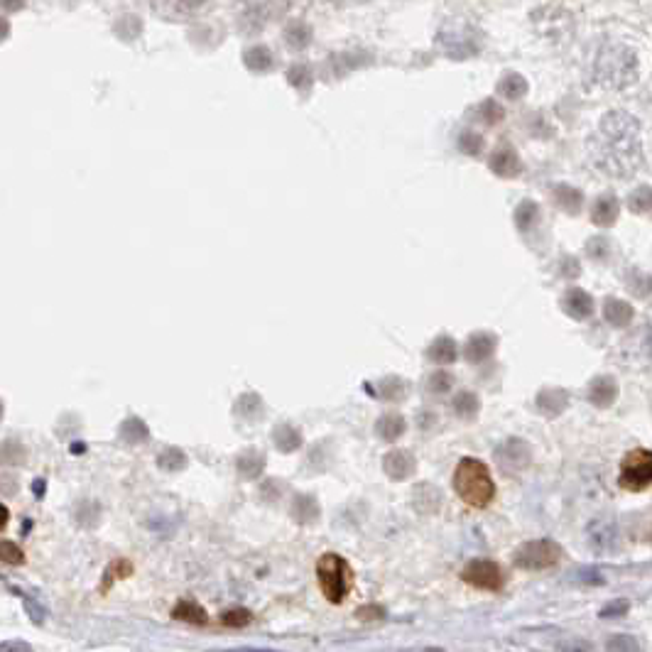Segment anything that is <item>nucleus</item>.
<instances>
[{
  "label": "nucleus",
  "mask_w": 652,
  "mask_h": 652,
  "mask_svg": "<svg viewBox=\"0 0 652 652\" xmlns=\"http://www.w3.org/2000/svg\"><path fill=\"white\" fill-rule=\"evenodd\" d=\"M599 160L613 175H630L640 162V130L626 113H608L599 133Z\"/></svg>",
  "instance_id": "f257e3e1"
},
{
  "label": "nucleus",
  "mask_w": 652,
  "mask_h": 652,
  "mask_svg": "<svg viewBox=\"0 0 652 652\" xmlns=\"http://www.w3.org/2000/svg\"><path fill=\"white\" fill-rule=\"evenodd\" d=\"M454 491L466 505L486 508L496 498V483H493L491 471L483 461L464 456L454 471Z\"/></svg>",
  "instance_id": "f03ea898"
},
{
  "label": "nucleus",
  "mask_w": 652,
  "mask_h": 652,
  "mask_svg": "<svg viewBox=\"0 0 652 652\" xmlns=\"http://www.w3.org/2000/svg\"><path fill=\"white\" fill-rule=\"evenodd\" d=\"M319 589L331 603H344L353 589V569L341 554L326 552L317 562Z\"/></svg>",
  "instance_id": "7ed1b4c3"
},
{
  "label": "nucleus",
  "mask_w": 652,
  "mask_h": 652,
  "mask_svg": "<svg viewBox=\"0 0 652 652\" xmlns=\"http://www.w3.org/2000/svg\"><path fill=\"white\" fill-rule=\"evenodd\" d=\"M562 557V547L554 540H530L515 550L513 562L515 567L525 569V572H542V569L557 567Z\"/></svg>",
  "instance_id": "20e7f679"
},
{
  "label": "nucleus",
  "mask_w": 652,
  "mask_h": 652,
  "mask_svg": "<svg viewBox=\"0 0 652 652\" xmlns=\"http://www.w3.org/2000/svg\"><path fill=\"white\" fill-rule=\"evenodd\" d=\"M623 491L638 493L652 486V452L650 449H633L623 456L621 476H618Z\"/></svg>",
  "instance_id": "39448f33"
},
{
  "label": "nucleus",
  "mask_w": 652,
  "mask_h": 652,
  "mask_svg": "<svg viewBox=\"0 0 652 652\" xmlns=\"http://www.w3.org/2000/svg\"><path fill=\"white\" fill-rule=\"evenodd\" d=\"M461 579L469 586H476V589L483 591H501L505 584L503 569L496 562H491V559H474V562H469L464 567V572H461Z\"/></svg>",
  "instance_id": "423d86ee"
},
{
  "label": "nucleus",
  "mask_w": 652,
  "mask_h": 652,
  "mask_svg": "<svg viewBox=\"0 0 652 652\" xmlns=\"http://www.w3.org/2000/svg\"><path fill=\"white\" fill-rule=\"evenodd\" d=\"M496 461L505 476L520 474V471H525L532 461L530 444L523 442V439H518V437L508 439V442H503L501 447L496 449Z\"/></svg>",
  "instance_id": "0eeeda50"
},
{
  "label": "nucleus",
  "mask_w": 652,
  "mask_h": 652,
  "mask_svg": "<svg viewBox=\"0 0 652 652\" xmlns=\"http://www.w3.org/2000/svg\"><path fill=\"white\" fill-rule=\"evenodd\" d=\"M206 5V0H150V8L157 18L167 23H184L197 15Z\"/></svg>",
  "instance_id": "6e6552de"
},
{
  "label": "nucleus",
  "mask_w": 652,
  "mask_h": 652,
  "mask_svg": "<svg viewBox=\"0 0 652 652\" xmlns=\"http://www.w3.org/2000/svg\"><path fill=\"white\" fill-rule=\"evenodd\" d=\"M562 309L567 317L577 319V322H586L594 317V297L589 292L579 290V287H569L562 295Z\"/></svg>",
  "instance_id": "1a4fd4ad"
},
{
  "label": "nucleus",
  "mask_w": 652,
  "mask_h": 652,
  "mask_svg": "<svg viewBox=\"0 0 652 652\" xmlns=\"http://www.w3.org/2000/svg\"><path fill=\"white\" fill-rule=\"evenodd\" d=\"M488 167H491L493 175H498L503 179H513L523 172V162H520L518 152L510 148L508 143H503L501 148L493 152L491 160H488Z\"/></svg>",
  "instance_id": "9d476101"
},
{
  "label": "nucleus",
  "mask_w": 652,
  "mask_h": 652,
  "mask_svg": "<svg viewBox=\"0 0 652 652\" xmlns=\"http://www.w3.org/2000/svg\"><path fill=\"white\" fill-rule=\"evenodd\" d=\"M498 349V336L491 334V331H478V334H471L469 341L464 346V358L469 363H483L493 356Z\"/></svg>",
  "instance_id": "9b49d317"
},
{
  "label": "nucleus",
  "mask_w": 652,
  "mask_h": 652,
  "mask_svg": "<svg viewBox=\"0 0 652 652\" xmlns=\"http://www.w3.org/2000/svg\"><path fill=\"white\" fill-rule=\"evenodd\" d=\"M383 469L393 481H407V478L415 476L417 461L407 449H395V452L385 454Z\"/></svg>",
  "instance_id": "f8f14e48"
},
{
  "label": "nucleus",
  "mask_w": 652,
  "mask_h": 652,
  "mask_svg": "<svg viewBox=\"0 0 652 652\" xmlns=\"http://www.w3.org/2000/svg\"><path fill=\"white\" fill-rule=\"evenodd\" d=\"M589 402L594 407H601V410H606V407H611L613 402L618 398V383L613 376H599L591 380L589 385Z\"/></svg>",
  "instance_id": "ddd939ff"
},
{
  "label": "nucleus",
  "mask_w": 652,
  "mask_h": 652,
  "mask_svg": "<svg viewBox=\"0 0 652 652\" xmlns=\"http://www.w3.org/2000/svg\"><path fill=\"white\" fill-rule=\"evenodd\" d=\"M618 214H621V204H618L616 194H603L594 201V209H591V221L594 226L599 228H608L616 224Z\"/></svg>",
  "instance_id": "4468645a"
},
{
  "label": "nucleus",
  "mask_w": 652,
  "mask_h": 652,
  "mask_svg": "<svg viewBox=\"0 0 652 652\" xmlns=\"http://www.w3.org/2000/svg\"><path fill=\"white\" fill-rule=\"evenodd\" d=\"M537 410L545 417H559L569 405V393L562 388H545L537 395Z\"/></svg>",
  "instance_id": "2eb2a0df"
},
{
  "label": "nucleus",
  "mask_w": 652,
  "mask_h": 652,
  "mask_svg": "<svg viewBox=\"0 0 652 652\" xmlns=\"http://www.w3.org/2000/svg\"><path fill=\"white\" fill-rule=\"evenodd\" d=\"M456 356H459V349H456L452 336H437L427 349V361L437 363V366H449L456 361Z\"/></svg>",
  "instance_id": "dca6fc26"
},
{
  "label": "nucleus",
  "mask_w": 652,
  "mask_h": 652,
  "mask_svg": "<svg viewBox=\"0 0 652 652\" xmlns=\"http://www.w3.org/2000/svg\"><path fill=\"white\" fill-rule=\"evenodd\" d=\"M633 307H630L628 302L623 300H606V307H603V317H606V322L611 326H616V329H623V326H628L633 322Z\"/></svg>",
  "instance_id": "f3484780"
},
{
  "label": "nucleus",
  "mask_w": 652,
  "mask_h": 652,
  "mask_svg": "<svg viewBox=\"0 0 652 652\" xmlns=\"http://www.w3.org/2000/svg\"><path fill=\"white\" fill-rule=\"evenodd\" d=\"M552 194H554V201H557L559 209L567 211V214H579V211H581L584 197H581L579 189L569 187V184H557Z\"/></svg>",
  "instance_id": "a211bd4d"
},
{
  "label": "nucleus",
  "mask_w": 652,
  "mask_h": 652,
  "mask_svg": "<svg viewBox=\"0 0 652 652\" xmlns=\"http://www.w3.org/2000/svg\"><path fill=\"white\" fill-rule=\"evenodd\" d=\"M243 62H246V67L255 74L268 72V69H273V64H275L273 54H270L268 47H263V45H255V47H251V50H246V54H243Z\"/></svg>",
  "instance_id": "6ab92c4d"
},
{
  "label": "nucleus",
  "mask_w": 652,
  "mask_h": 652,
  "mask_svg": "<svg viewBox=\"0 0 652 652\" xmlns=\"http://www.w3.org/2000/svg\"><path fill=\"white\" fill-rule=\"evenodd\" d=\"M405 429H407V425H405V417L402 415H385V417H380L378 425H376L378 437L383 439V442H395V439L405 434Z\"/></svg>",
  "instance_id": "aec40b11"
},
{
  "label": "nucleus",
  "mask_w": 652,
  "mask_h": 652,
  "mask_svg": "<svg viewBox=\"0 0 652 652\" xmlns=\"http://www.w3.org/2000/svg\"><path fill=\"white\" fill-rule=\"evenodd\" d=\"M452 407H454L456 417L471 422L478 415V410H481V400H478L476 393H469V390H464V393L456 395Z\"/></svg>",
  "instance_id": "412c9836"
},
{
  "label": "nucleus",
  "mask_w": 652,
  "mask_h": 652,
  "mask_svg": "<svg viewBox=\"0 0 652 652\" xmlns=\"http://www.w3.org/2000/svg\"><path fill=\"white\" fill-rule=\"evenodd\" d=\"M498 94L508 101H518L527 94V81L520 74H505L498 84Z\"/></svg>",
  "instance_id": "4be33fe9"
},
{
  "label": "nucleus",
  "mask_w": 652,
  "mask_h": 652,
  "mask_svg": "<svg viewBox=\"0 0 652 652\" xmlns=\"http://www.w3.org/2000/svg\"><path fill=\"white\" fill-rule=\"evenodd\" d=\"M515 226L520 228V231H530V228H535L537 226V221H540V206L535 204V201H523V204L518 206V209H515Z\"/></svg>",
  "instance_id": "5701e85b"
},
{
  "label": "nucleus",
  "mask_w": 652,
  "mask_h": 652,
  "mask_svg": "<svg viewBox=\"0 0 652 652\" xmlns=\"http://www.w3.org/2000/svg\"><path fill=\"white\" fill-rule=\"evenodd\" d=\"M376 395L380 400L400 402L407 395V383L402 378H385L376 385Z\"/></svg>",
  "instance_id": "b1692460"
},
{
  "label": "nucleus",
  "mask_w": 652,
  "mask_h": 652,
  "mask_svg": "<svg viewBox=\"0 0 652 652\" xmlns=\"http://www.w3.org/2000/svg\"><path fill=\"white\" fill-rule=\"evenodd\" d=\"M172 618H177V621L197 623V626H201V623H206L204 608H199L197 603H192V601H182V603H179L175 611H172Z\"/></svg>",
  "instance_id": "393cba45"
},
{
  "label": "nucleus",
  "mask_w": 652,
  "mask_h": 652,
  "mask_svg": "<svg viewBox=\"0 0 652 652\" xmlns=\"http://www.w3.org/2000/svg\"><path fill=\"white\" fill-rule=\"evenodd\" d=\"M628 206L633 214H648L652 211V189L650 187H638L630 192Z\"/></svg>",
  "instance_id": "a878e982"
},
{
  "label": "nucleus",
  "mask_w": 652,
  "mask_h": 652,
  "mask_svg": "<svg viewBox=\"0 0 652 652\" xmlns=\"http://www.w3.org/2000/svg\"><path fill=\"white\" fill-rule=\"evenodd\" d=\"M476 116L481 118V123H486V126H496L498 121H503V108L498 106L496 101L488 99L476 108Z\"/></svg>",
  "instance_id": "bb28decb"
},
{
  "label": "nucleus",
  "mask_w": 652,
  "mask_h": 652,
  "mask_svg": "<svg viewBox=\"0 0 652 652\" xmlns=\"http://www.w3.org/2000/svg\"><path fill=\"white\" fill-rule=\"evenodd\" d=\"M452 385H454V376H452V373H447V371L432 373V376H429V380H427V388L432 390V393H437V395L452 390Z\"/></svg>",
  "instance_id": "cd10ccee"
},
{
  "label": "nucleus",
  "mask_w": 652,
  "mask_h": 652,
  "mask_svg": "<svg viewBox=\"0 0 652 652\" xmlns=\"http://www.w3.org/2000/svg\"><path fill=\"white\" fill-rule=\"evenodd\" d=\"M628 290L633 292L635 297H645L652 290V277L638 273V270H635V273L628 277Z\"/></svg>",
  "instance_id": "c85d7f7f"
},
{
  "label": "nucleus",
  "mask_w": 652,
  "mask_h": 652,
  "mask_svg": "<svg viewBox=\"0 0 652 652\" xmlns=\"http://www.w3.org/2000/svg\"><path fill=\"white\" fill-rule=\"evenodd\" d=\"M459 148L466 152V155H478L483 150V138L476 133H464L459 138Z\"/></svg>",
  "instance_id": "c756f323"
},
{
  "label": "nucleus",
  "mask_w": 652,
  "mask_h": 652,
  "mask_svg": "<svg viewBox=\"0 0 652 652\" xmlns=\"http://www.w3.org/2000/svg\"><path fill=\"white\" fill-rule=\"evenodd\" d=\"M0 562H10V564H20L23 562V550L13 542H0Z\"/></svg>",
  "instance_id": "7c9ffc66"
},
{
  "label": "nucleus",
  "mask_w": 652,
  "mask_h": 652,
  "mask_svg": "<svg viewBox=\"0 0 652 652\" xmlns=\"http://www.w3.org/2000/svg\"><path fill=\"white\" fill-rule=\"evenodd\" d=\"M586 253L594 260H606L608 253H611V243H608L606 238H594V241H589V246H586Z\"/></svg>",
  "instance_id": "2f4dec72"
},
{
  "label": "nucleus",
  "mask_w": 652,
  "mask_h": 652,
  "mask_svg": "<svg viewBox=\"0 0 652 652\" xmlns=\"http://www.w3.org/2000/svg\"><path fill=\"white\" fill-rule=\"evenodd\" d=\"M224 623L226 626H236V628H243L251 623V613L248 611H228L224 613Z\"/></svg>",
  "instance_id": "473e14b6"
},
{
  "label": "nucleus",
  "mask_w": 652,
  "mask_h": 652,
  "mask_svg": "<svg viewBox=\"0 0 652 652\" xmlns=\"http://www.w3.org/2000/svg\"><path fill=\"white\" fill-rule=\"evenodd\" d=\"M559 268H562V275L567 277V280H574V277L581 275V265L577 258H569V255H564L562 263H559Z\"/></svg>",
  "instance_id": "72a5a7b5"
},
{
  "label": "nucleus",
  "mask_w": 652,
  "mask_h": 652,
  "mask_svg": "<svg viewBox=\"0 0 652 652\" xmlns=\"http://www.w3.org/2000/svg\"><path fill=\"white\" fill-rule=\"evenodd\" d=\"M626 613H628V601H616V603H608V606L601 611V616L618 618V616H626Z\"/></svg>",
  "instance_id": "f704fd0d"
},
{
  "label": "nucleus",
  "mask_w": 652,
  "mask_h": 652,
  "mask_svg": "<svg viewBox=\"0 0 652 652\" xmlns=\"http://www.w3.org/2000/svg\"><path fill=\"white\" fill-rule=\"evenodd\" d=\"M10 37V20L0 15V42H5Z\"/></svg>",
  "instance_id": "c9c22d12"
},
{
  "label": "nucleus",
  "mask_w": 652,
  "mask_h": 652,
  "mask_svg": "<svg viewBox=\"0 0 652 652\" xmlns=\"http://www.w3.org/2000/svg\"><path fill=\"white\" fill-rule=\"evenodd\" d=\"M8 525V510H5V505H0V530Z\"/></svg>",
  "instance_id": "e433bc0d"
},
{
  "label": "nucleus",
  "mask_w": 652,
  "mask_h": 652,
  "mask_svg": "<svg viewBox=\"0 0 652 652\" xmlns=\"http://www.w3.org/2000/svg\"><path fill=\"white\" fill-rule=\"evenodd\" d=\"M0 5H3V8H8V10H18V8H23V5H20V3H13V0H0Z\"/></svg>",
  "instance_id": "4c0bfd02"
}]
</instances>
